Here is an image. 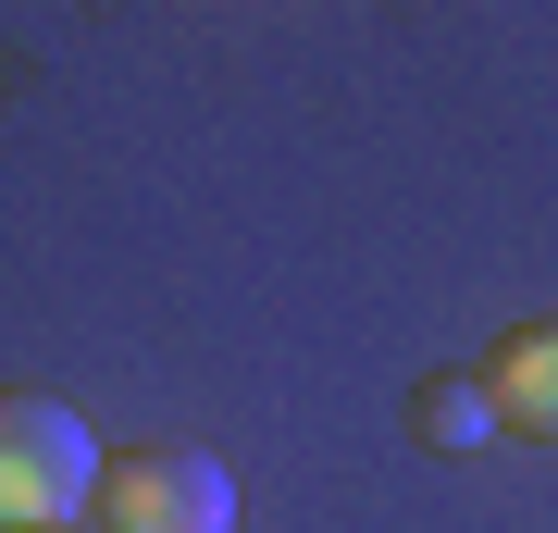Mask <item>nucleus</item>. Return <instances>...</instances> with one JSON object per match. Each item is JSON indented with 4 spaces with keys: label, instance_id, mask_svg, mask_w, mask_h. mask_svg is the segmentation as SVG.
<instances>
[{
    "label": "nucleus",
    "instance_id": "obj_1",
    "mask_svg": "<svg viewBox=\"0 0 558 533\" xmlns=\"http://www.w3.org/2000/svg\"><path fill=\"white\" fill-rule=\"evenodd\" d=\"M87 521L100 533H236V472H223L211 447H112L100 484H87Z\"/></svg>",
    "mask_w": 558,
    "mask_h": 533
},
{
    "label": "nucleus",
    "instance_id": "obj_2",
    "mask_svg": "<svg viewBox=\"0 0 558 533\" xmlns=\"http://www.w3.org/2000/svg\"><path fill=\"white\" fill-rule=\"evenodd\" d=\"M87 484H100L87 422L62 410V397H38V385H0V533L87 509Z\"/></svg>",
    "mask_w": 558,
    "mask_h": 533
},
{
    "label": "nucleus",
    "instance_id": "obj_3",
    "mask_svg": "<svg viewBox=\"0 0 558 533\" xmlns=\"http://www.w3.org/2000/svg\"><path fill=\"white\" fill-rule=\"evenodd\" d=\"M472 373H484V397H497V435L558 447V311H546V323H509Z\"/></svg>",
    "mask_w": 558,
    "mask_h": 533
},
{
    "label": "nucleus",
    "instance_id": "obj_4",
    "mask_svg": "<svg viewBox=\"0 0 558 533\" xmlns=\"http://www.w3.org/2000/svg\"><path fill=\"white\" fill-rule=\"evenodd\" d=\"M410 435H422V447H484V435H497L484 373H422V385H410Z\"/></svg>",
    "mask_w": 558,
    "mask_h": 533
},
{
    "label": "nucleus",
    "instance_id": "obj_5",
    "mask_svg": "<svg viewBox=\"0 0 558 533\" xmlns=\"http://www.w3.org/2000/svg\"><path fill=\"white\" fill-rule=\"evenodd\" d=\"M25 533H100V521H87V509H62V521H25Z\"/></svg>",
    "mask_w": 558,
    "mask_h": 533
}]
</instances>
